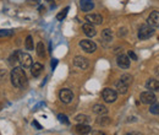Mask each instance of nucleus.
Instances as JSON below:
<instances>
[{"mask_svg": "<svg viewBox=\"0 0 159 135\" xmlns=\"http://www.w3.org/2000/svg\"><path fill=\"white\" fill-rule=\"evenodd\" d=\"M11 84L17 89H23V87L27 86L28 80H27L23 68L15 66L12 69V71H11Z\"/></svg>", "mask_w": 159, "mask_h": 135, "instance_id": "obj_1", "label": "nucleus"}, {"mask_svg": "<svg viewBox=\"0 0 159 135\" xmlns=\"http://www.w3.org/2000/svg\"><path fill=\"white\" fill-rule=\"evenodd\" d=\"M17 57H19V64L21 65V68L28 69V68H31L33 65L32 64V58H31L30 54L23 53L21 51H17Z\"/></svg>", "mask_w": 159, "mask_h": 135, "instance_id": "obj_2", "label": "nucleus"}, {"mask_svg": "<svg viewBox=\"0 0 159 135\" xmlns=\"http://www.w3.org/2000/svg\"><path fill=\"white\" fill-rule=\"evenodd\" d=\"M154 33V27L147 25H142L139 30V39H147L149 37H152Z\"/></svg>", "mask_w": 159, "mask_h": 135, "instance_id": "obj_3", "label": "nucleus"}, {"mask_svg": "<svg viewBox=\"0 0 159 135\" xmlns=\"http://www.w3.org/2000/svg\"><path fill=\"white\" fill-rule=\"evenodd\" d=\"M102 97H103V99H104L107 103H113V102H115V101L118 99V92H116L115 90L108 87V89H104V90H103Z\"/></svg>", "mask_w": 159, "mask_h": 135, "instance_id": "obj_4", "label": "nucleus"}, {"mask_svg": "<svg viewBox=\"0 0 159 135\" xmlns=\"http://www.w3.org/2000/svg\"><path fill=\"white\" fill-rule=\"evenodd\" d=\"M139 99H141V102L144 103V104H153V103H156L157 97L153 94V91L149 90V91L142 92V94L139 95Z\"/></svg>", "mask_w": 159, "mask_h": 135, "instance_id": "obj_5", "label": "nucleus"}, {"mask_svg": "<svg viewBox=\"0 0 159 135\" xmlns=\"http://www.w3.org/2000/svg\"><path fill=\"white\" fill-rule=\"evenodd\" d=\"M80 47H81L84 52H87V53H93V52H96V49H97V44H96L94 42L89 41V39H82V41L80 42Z\"/></svg>", "mask_w": 159, "mask_h": 135, "instance_id": "obj_6", "label": "nucleus"}, {"mask_svg": "<svg viewBox=\"0 0 159 135\" xmlns=\"http://www.w3.org/2000/svg\"><path fill=\"white\" fill-rule=\"evenodd\" d=\"M59 97H60V99H61V102H64V103H70V102L74 99V94H72V91L69 90V89H62V90H60Z\"/></svg>", "mask_w": 159, "mask_h": 135, "instance_id": "obj_7", "label": "nucleus"}, {"mask_svg": "<svg viewBox=\"0 0 159 135\" xmlns=\"http://www.w3.org/2000/svg\"><path fill=\"white\" fill-rule=\"evenodd\" d=\"M116 63L121 69H129L130 68V57L126 54H120L116 58Z\"/></svg>", "mask_w": 159, "mask_h": 135, "instance_id": "obj_8", "label": "nucleus"}, {"mask_svg": "<svg viewBox=\"0 0 159 135\" xmlns=\"http://www.w3.org/2000/svg\"><path fill=\"white\" fill-rule=\"evenodd\" d=\"M147 23L152 27H159V11H152L147 19Z\"/></svg>", "mask_w": 159, "mask_h": 135, "instance_id": "obj_9", "label": "nucleus"}, {"mask_svg": "<svg viewBox=\"0 0 159 135\" xmlns=\"http://www.w3.org/2000/svg\"><path fill=\"white\" fill-rule=\"evenodd\" d=\"M74 65L80 68V69H82V70H84V69L88 68V60L84 58V57L77 55V57H75V59H74Z\"/></svg>", "mask_w": 159, "mask_h": 135, "instance_id": "obj_10", "label": "nucleus"}, {"mask_svg": "<svg viewBox=\"0 0 159 135\" xmlns=\"http://www.w3.org/2000/svg\"><path fill=\"white\" fill-rule=\"evenodd\" d=\"M86 21L92 25H100L103 22V17L99 14H88L86 15Z\"/></svg>", "mask_w": 159, "mask_h": 135, "instance_id": "obj_11", "label": "nucleus"}, {"mask_svg": "<svg viewBox=\"0 0 159 135\" xmlns=\"http://www.w3.org/2000/svg\"><path fill=\"white\" fill-rule=\"evenodd\" d=\"M82 31H83V33H84L86 36H88V37H93V36H96V33H97L94 26H93L92 23H88V22L82 26Z\"/></svg>", "mask_w": 159, "mask_h": 135, "instance_id": "obj_12", "label": "nucleus"}, {"mask_svg": "<svg viewBox=\"0 0 159 135\" xmlns=\"http://www.w3.org/2000/svg\"><path fill=\"white\" fill-rule=\"evenodd\" d=\"M75 130L81 135H86V134H89L92 132V128L88 125V124H81L79 123L76 127H75Z\"/></svg>", "mask_w": 159, "mask_h": 135, "instance_id": "obj_13", "label": "nucleus"}, {"mask_svg": "<svg viewBox=\"0 0 159 135\" xmlns=\"http://www.w3.org/2000/svg\"><path fill=\"white\" fill-rule=\"evenodd\" d=\"M80 6L82 11H92L94 7V2L92 0H80Z\"/></svg>", "mask_w": 159, "mask_h": 135, "instance_id": "obj_14", "label": "nucleus"}, {"mask_svg": "<svg viewBox=\"0 0 159 135\" xmlns=\"http://www.w3.org/2000/svg\"><path fill=\"white\" fill-rule=\"evenodd\" d=\"M115 87H116V92L120 94V95H125V94H127V91H129V85H126V84L122 82L121 80H119V81L115 84Z\"/></svg>", "mask_w": 159, "mask_h": 135, "instance_id": "obj_15", "label": "nucleus"}, {"mask_svg": "<svg viewBox=\"0 0 159 135\" xmlns=\"http://www.w3.org/2000/svg\"><path fill=\"white\" fill-rule=\"evenodd\" d=\"M146 87L151 91H159V81L154 80V79H149L146 82Z\"/></svg>", "mask_w": 159, "mask_h": 135, "instance_id": "obj_16", "label": "nucleus"}, {"mask_svg": "<svg viewBox=\"0 0 159 135\" xmlns=\"http://www.w3.org/2000/svg\"><path fill=\"white\" fill-rule=\"evenodd\" d=\"M43 71V65L40 63H34L32 66H31V73L34 77H38Z\"/></svg>", "mask_w": 159, "mask_h": 135, "instance_id": "obj_17", "label": "nucleus"}, {"mask_svg": "<svg viewBox=\"0 0 159 135\" xmlns=\"http://www.w3.org/2000/svg\"><path fill=\"white\" fill-rule=\"evenodd\" d=\"M92 109H93V112H94L96 114H98V116H105V114L108 113L107 107L103 106V104H94Z\"/></svg>", "mask_w": 159, "mask_h": 135, "instance_id": "obj_18", "label": "nucleus"}, {"mask_svg": "<svg viewBox=\"0 0 159 135\" xmlns=\"http://www.w3.org/2000/svg\"><path fill=\"white\" fill-rule=\"evenodd\" d=\"M96 122H97V124H98V125L107 127V125H109V124H110L111 119L107 116H99V118H97V120H96Z\"/></svg>", "mask_w": 159, "mask_h": 135, "instance_id": "obj_19", "label": "nucleus"}, {"mask_svg": "<svg viewBox=\"0 0 159 135\" xmlns=\"http://www.w3.org/2000/svg\"><path fill=\"white\" fill-rule=\"evenodd\" d=\"M102 39L105 42H110L113 39V32L109 28H105L102 31Z\"/></svg>", "mask_w": 159, "mask_h": 135, "instance_id": "obj_20", "label": "nucleus"}, {"mask_svg": "<svg viewBox=\"0 0 159 135\" xmlns=\"http://www.w3.org/2000/svg\"><path fill=\"white\" fill-rule=\"evenodd\" d=\"M75 120L77 123H81V124H88L91 122V118L86 114H79V116L75 117Z\"/></svg>", "mask_w": 159, "mask_h": 135, "instance_id": "obj_21", "label": "nucleus"}, {"mask_svg": "<svg viewBox=\"0 0 159 135\" xmlns=\"http://www.w3.org/2000/svg\"><path fill=\"white\" fill-rule=\"evenodd\" d=\"M37 54L39 58H44V55H45V48H44V44L42 42L37 44Z\"/></svg>", "mask_w": 159, "mask_h": 135, "instance_id": "obj_22", "label": "nucleus"}, {"mask_svg": "<svg viewBox=\"0 0 159 135\" xmlns=\"http://www.w3.org/2000/svg\"><path fill=\"white\" fill-rule=\"evenodd\" d=\"M25 47L27 51H33V38L32 36H27V38L25 41Z\"/></svg>", "mask_w": 159, "mask_h": 135, "instance_id": "obj_23", "label": "nucleus"}, {"mask_svg": "<svg viewBox=\"0 0 159 135\" xmlns=\"http://www.w3.org/2000/svg\"><path fill=\"white\" fill-rule=\"evenodd\" d=\"M69 9H70V7L67 6V7H65L62 11H60L59 14L57 15V20H58V21H62V20L65 19V17H66V15H67V12H69Z\"/></svg>", "mask_w": 159, "mask_h": 135, "instance_id": "obj_24", "label": "nucleus"}, {"mask_svg": "<svg viewBox=\"0 0 159 135\" xmlns=\"http://www.w3.org/2000/svg\"><path fill=\"white\" fill-rule=\"evenodd\" d=\"M120 80L122 81V82H125L126 85H131V82H132V76L131 75H129V74H124V75H121L120 77Z\"/></svg>", "mask_w": 159, "mask_h": 135, "instance_id": "obj_25", "label": "nucleus"}, {"mask_svg": "<svg viewBox=\"0 0 159 135\" xmlns=\"http://www.w3.org/2000/svg\"><path fill=\"white\" fill-rule=\"evenodd\" d=\"M149 112L152 114H156V116H159V103H153L149 108Z\"/></svg>", "mask_w": 159, "mask_h": 135, "instance_id": "obj_26", "label": "nucleus"}, {"mask_svg": "<svg viewBox=\"0 0 159 135\" xmlns=\"http://www.w3.org/2000/svg\"><path fill=\"white\" fill-rule=\"evenodd\" d=\"M14 35L12 30H0V37H11Z\"/></svg>", "mask_w": 159, "mask_h": 135, "instance_id": "obj_27", "label": "nucleus"}, {"mask_svg": "<svg viewBox=\"0 0 159 135\" xmlns=\"http://www.w3.org/2000/svg\"><path fill=\"white\" fill-rule=\"evenodd\" d=\"M17 63H19V57H17V51H16V52L10 57V64L15 66Z\"/></svg>", "mask_w": 159, "mask_h": 135, "instance_id": "obj_28", "label": "nucleus"}, {"mask_svg": "<svg viewBox=\"0 0 159 135\" xmlns=\"http://www.w3.org/2000/svg\"><path fill=\"white\" fill-rule=\"evenodd\" d=\"M58 118H59V120L61 122V123H64V124H70V122H69L67 117L65 116V114H59Z\"/></svg>", "mask_w": 159, "mask_h": 135, "instance_id": "obj_29", "label": "nucleus"}, {"mask_svg": "<svg viewBox=\"0 0 159 135\" xmlns=\"http://www.w3.org/2000/svg\"><path fill=\"white\" fill-rule=\"evenodd\" d=\"M6 75H7L6 70H1V69H0V82H1V81H5Z\"/></svg>", "mask_w": 159, "mask_h": 135, "instance_id": "obj_30", "label": "nucleus"}, {"mask_svg": "<svg viewBox=\"0 0 159 135\" xmlns=\"http://www.w3.org/2000/svg\"><path fill=\"white\" fill-rule=\"evenodd\" d=\"M27 2L30 4V5H33V6H37V5H39V0H27Z\"/></svg>", "mask_w": 159, "mask_h": 135, "instance_id": "obj_31", "label": "nucleus"}, {"mask_svg": "<svg viewBox=\"0 0 159 135\" xmlns=\"http://www.w3.org/2000/svg\"><path fill=\"white\" fill-rule=\"evenodd\" d=\"M129 57H130L131 59H134V60H137V55H136L132 51H129Z\"/></svg>", "mask_w": 159, "mask_h": 135, "instance_id": "obj_32", "label": "nucleus"}, {"mask_svg": "<svg viewBox=\"0 0 159 135\" xmlns=\"http://www.w3.org/2000/svg\"><path fill=\"white\" fill-rule=\"evenodd\" d=\"M57 65H58V60H57V59H53V60H52V68L54 69Z\"/></svg>", "mask_w": 159, "mask_h": 135, "instance_id": "obj_33", "label": "nucleus"}, {"mask_svg": "<svg viewBox=\"0 0 159 135\" xmlns=\"http://www.w3.org/2000/svg\"><path fill=\"white\" fill-rule=\"evenodd\" d=\"M124 135H142V134L139 133V132H130V133H126V134Z\"/></svg>", "mask_w": 159, "mask_h": 135, "instance_id": "obj_34", "label": "nucleus"}, {"mask_svg": "<svg viewBox=\"0 0 159 135\" xmlns=\"http://www.w3.org/2000/svg\"><path fill=\"white\" fill-rule=\"evenodd\" d=\"M92 135H105L103 132H99V130H96V132H93L92 133Z\"/></svg>", "mask_w": 159, "mask_h": 135, "instance_id": "obj_35", "label": "nucleus"}, {"mask_svg": "<svg viewBox=\"0 0 159 135\" xmlns=\"http://www.w3.org/2000/svg\"><path fill=\"white\" fill-rule=\"evenodd\" d=\"M154 73H156V75H157V76L159 77V65H158V66H157V68H156V70H154Z\"/></svg>", "mask_w": 159, "mask_h": 135, "instance_id": "obj_36", "label": "nucleus"}, {"mask_svg": "<svg viewBox=\"0 0 159 135\" xmlns=\"http://www.w3.org/2000/svg\"><path fill=\"white\" fill-rule=\"evenodd\" d=\"M33 125H34V127H37L38 129H42V127H40V125L38 124V123H37V122H33Z\"/></svg>", "mask_w": 159, "mask_h": 135, "instance_id": "obj_37", "label": "nucleus"}, {"mask_svg": "<svg viewBox=\"0 0 159 135\" xmlns=\"http://www.w3.org/2000/svg\"><path fill=\"white\" fill-rule=\"evenodd\" d=\"M39 11H44V6H40V7H39Z\"/></svg>", "mask_w": 159, "mask_h": 135, "instance_id": "obj_38", "label": "nucleus"}, {"mask_svg": "<svg viewBox=\"0 0 159 135\" xmlns=\"http://www.w3.org/2000/svg\"><path fill=\"white\" fill-rule=\"evenodd\" d=\"M47 1H53V0H47Z\"/></svg>", "mask_w": 159, "mask_h": 135, "instance_id": "obj_39", "label": "nucleus"}]
</instances>
